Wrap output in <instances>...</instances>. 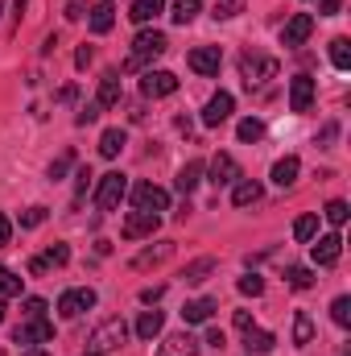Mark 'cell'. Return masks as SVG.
<instances>
[{"mask_svg":"<svg viewBox=\"0 0 351 356\" xmlns=\"http://www.w3.org/2000/svg\"><path fill=\"white\" fill-rule=\"evenodd\" d=\"M25 356H50V353H42V348H25Z\"/></svg>","mask_w":351,"mask_h":356,"instance_id":"52","label":"cell"},{"mask_svg":"<svg viewBox=\"0 0 351 356\" xmlns=\"http://www.w3.org/2000/svg\"><path fill=\"white\" fill-rule=\"evenodd\" d=\"M232 112H236V99H232V91H215V95L207 99V108H203V124H207V129H215V124H223Z\"/></svg>","mask_w":351,"mask_h":356,"instance_id":"9","label":"cell"},{"mask_svg":"<svg viewBox=\"0 0 351 356\" xmlns=\"http://www.w3.org/2000/svg\"><path fill=\"white\" fill-rule=\"evenodd\" d=\"M99 112H103L99 104H83V112L75 116V124H91V120H99Z\"/></svg>","mask_w":351,"mask_h":356,"instance_id":"44","label":"cell"},{"mask_svg":"<svg viewBox=\"0 0 351 356\" xmlns=\"http://www.w3.org/2000/svg\"><path fill=\"white\" fill-rule=\"evenodd\" d=\"M95 104H99L103 112L120 104V75H116V71H108V75L99 79V95H95Z\"/></svg>","mask_w":351,"mask_h":356,"instance_id":"20","label":"cell"},{"mask_svg":"<svg viewBox=\"0 0 351 356\" xmlns=\"http://www.w3.org/2000/svg\"><path fill=\"white\" fill-rule=\"evenodd\" d=\"M8 236H12V224H8V216H4V211H0V249H4V245H8Z\"/></svg>","mask_w":351,"mask_h":356,"instance_id":"46","label":"cell"},{"mask_svg":"<svg viewBox=\"0 0 351 356\" xmlns=\"http://www.w3.org/2000/svg\"><path fill=\"white\" fill-rule=\"evenodd\" d=\"M215 315V298H190L186 307H182V319L186 323H207Z\"/></svg>","mask_w":351,"mask_h":356,"instance_id":"23","label":"cell"},{"mask_svg":"<svg viewBox=\"0 0 351 356\" xmlns=\"http://www.w3.org/2000/svg\"><path fill=\"white\" fill-rule=\"evenodd\" d=\"M162 327H166V315H162V311H141V319H137V327H132V332H137L141 340H157V336H162Z\"/></svg>","mask_w":351,"mask_h":356,"instance_id":"21","label":"cell"},{"mask_svg":"<svg viewBox=\"0 0 351 356\" xmlns=\"http://www.w3.org/2000/svg\"><path fill=\"white\" fill-rule=\"evenodd\" d=\"M17 294H21V277L0 266V298H17Z\"/></svg>","mask_w":351,"mask_h":356,"instance_id":"35","label":"cell"},{"mask_svg":"<svg viewBox=\"0 0 351 356\" xmlns=\"http://www.w3.org/2000/svg\"><path fill=\"white\" fill-rule=\"evenodd\" d=\"M71 166H75V154H71V149H67V154H62V158H58V162H54V166H50V178H54V182H58V178L67 175V170H71Z\"/></svg>","mask_w":351,"mask_h":356,"instance_id":"43","label":"cell"},{"mask_svg":"<svg viewBox=\"0 0 351 356\" xmlns=\"http://www.w3.org/2000/svg\"><path fill=\"white\" fill-rule=\"evenodd\" d=\"M198 182H203V162H186V166L178 170V178H174V186L182 191V195H190Z\"/></svg>","mask_w":351,"mask_h":356,"instance_id":"26","label":"cell"},{"mask_svg":"<svg viewBox=\"0 0 351 356\" xmlns=\"http://www.w3.org/2000/svg\"><path fill=\"white\" fill-rule=\"evenodd\" d=\"M298 170H302V162H298L293 154L277 158V162H273V186H281V191H285V186H293V182H298Z\"/></svg>","mask_w":351,"mask_h":356,"instance_id":"18","label":"cell"},{"mask_svg":"<svg viewBox=\"0 0 351 356\" xmlns=\"http://www.w3.org/2000/svg\"><path fill=\"white\" fill-rule=\"evenodd\" d=\"M339 8H343V0H323V4H318V13H323V17H335Z\"/></svg>","mask_w":351,"mask_h":356,"instance_id":"45","label":"cell"},{"mask_svg":"<svg viewBox=\"0 0 351 356\" xmlns=\"http://www.w3.org/2000/svg\"><path fill=\"white\" fill-rule=\"evenodd\" d=\"M157 356H198V340L190 332H178V336H166Z\"/></svg>","mask_w":351,"mask_h":356,"instance_id":"17","label":"cell"},{"mask_svg":"<svg viewBox=\"0 0 351 356\" xmlns=\"http://www.w3.org/2000/svg\"><path fill=\"white\" fill-rule=\"evenodd\" d=\"M310 104H314V79L310 75H293L289 79V108L293 112H310Z\"/></svg>","mask_w":351,"mask_h":356,"instance_id":"14","label":"cell"},{"mask_svg":"<svg viewBox=\"0 0 351 356\" xmlns=\"http://www.w3.org/2000/svg\"><path fill=\"white\" fill-rule=\"evenodd\" d=\"M87 356H99V353H87Z\"/></svg>","mask_w":351,"mask_h":356,"instance_id":"54","label":"cell"},{"mask_svg":"<svg viewBox=\"0 0 351 356\" xmlns=\"http://www.w3.org/2000/svg\"><path fill=\"white\" fill-rule=\"evenodd\" d=\"M67 261H71V249H67V245H50L46 266H67Z\"/></svg>","mask_w":351,"mask_h":356,"instance_id":"41","label":"cell"},{"mask_svg":"<svg viewBox=\"0 0 351 356\" xmlns=\"http://www.w3.org/2000/svg\"><path fill=\"white\" fill-rule=\"evenodd\" d=\"M236 327L248 332V327H252V315H248V311H236Z\"/></svg>","mask_w":351,"mask_h":356,"instance_id":"48","label":"cell"},{"mask_svg":"<svg viewBox=\"0 0 351 356\" xmlns=\"http://www.w3.org/2000/svg\"><path fill=\"white\" fill-rule=\"evenodd\" d=\"M0 323H4V298H0Z\"/></svg>","mask_w":351,"mask_h":356,"instance_id":"53","label":"cell"},{"mask_svg":"<svg viewBox=\"0 0 351 356\" xmlns=\"http://www.w3.org/2000/svg\"><path fill=\"white\" fill-rule=\"evenodd\" d=\"M67 17H71V21H79V17H87V8H83V4H71V8H67Z\"/></svg>","mask_w":351,"mask_h":356,"instance_id":"50","label":"cell"},{"mask_svg":"<svg viewBox=\"0 0 351 356\" xmlns=\"http://www.w3.org/2000/svg\"><path fill=\"white\" fill-rule=\"evenodd\" d=\"M170 257H174V241H157V245H149V249H141V253L132 257V269L162 266V261H170Z\"/></svg>","mask_w":351,"mask_h":356,"instance_id":"16","label":"cell"},{"mask_svg":"<svg viewBox=\"0 0 351 356\" xmlns=\"http://www.w3.org/2000/svg\"><path fill=\"white\" fill-rule=\"evenodd\" d=\"M207 273H215V257H198V261H190V266L182 269L186 286H198V282H207Z\"/></svg>","mask_w":351,"mask_h":356,"instance_id":"28","label":"cell"},{"mask_svg":"<svg viewBox=\"0 0 351 356\" xmlns=\"http://www.w3.org/2000/svg\"><path fill=\"white\" fill-rule=\"evenodd\" d=\"M124 145H128L124 129H103V137H99V154H103V158H120Z\"/></svg>","mask_w":351,"mask_h":356,"instance_id":"24","label":"cell"},{"mask_svg":"<svg viewBox=\"0 0 351 356\" xmlns=\"http://www.w3.org/2000/svg\"><path fill=\"white\" fill-rule=\"evenodd\" d=\"M339 253H343V236H339V232H331V236H318V241L310 245V257H314V266H335V261H339Z\"/></svg>","mask_w":351,"mask_h":356,"instance_id":"13","label":"cell"},{"mask_svg":"<svg viewBox=\"0 0 351 356\" xmlns=\"http://www.w3.org/2000/svg\"><path fill=\"white\" fill-rule=\"evenodd\" d=\"M91 63V46H79V54H75V67H79V71H83V67H87Z\"/></svg>","mask_w":351,"mask_h":356,"instance_id":"47","label":"cell"},{"mask_svg":"<svg viewBox=\"0 0 351 356\" xmlns=\"http://www.w3.org/2000/svg\"><path fill=\"white\" fill-rule=\"evenodd\" d=\"M54 340V323L42 315V319H25L21 327H17V344L21 348H37V344H50Z\"/></svg>","mask_w":351,"mask_h":356,"instance_id":"7","label":"cell"},{"mask_svg":"<svg viewBox=\"0 0 351 356\" xmlns=\"http://www.w3.org/2000/svg\"><path fill=\"white\" fill-rule=\"evenodd\" d=\"M285 277H289L293 290H310V286H314V273H310L306 266H289L285 269Z\"/></svg>","mask_w":351,"mask_h":356,"instance_id":"32","label":"cell"},{"mask_svg":"<svg viewBox=\"0 0 351 356\" xmlns=\"http://www.w3.org/2000/svg\"><path fill=\"white\" fill-rule=\"evenodd\" d=\"M21 311H25V319H42L46 315V298H25Z\"/></svg>","mask_w":351,"mask_h":356,"instance_id":"42","label":"cell"},{"mask_svg":"<svg viewBox=\"0 0 351 356\" xmlns=\"http://www.w3.org/2000/svg\"><path fill=\"white\" fill-rule=\"evenodd\" d=\"M240 75L248 88H261L268 79H277V58L273 54H261V50H244L240 54Z\"/></svg>","mask_w":351,"mask_h":356,"instance_id":"3","label":"cell"},{"mask_svg":"<svg viewBox=\"0 0 351 356\" xmlns=\"http://www.w3.org/2000/svg\"><path fill=\"white\" fill-rule=\"evenodd\" d=\"M257 199H261V182L257 178H236L232 182V203L236 207H252Z\"/></svg>","mask_w":351,"mask_h":356,"instance_id":"19","label":"cell"},{"mask_svg":"<svg viewBox=\"0 0 351 356\" xmlns=\"http://www.w3.org/2000/svg\"><path fill=\"white\" fill-rule=\"evenodd\" d=\"M157 224H162V216H153V211H132L120 232H124V241H141V236H153Z\"/></svg>","mask_w":351,"mask_h":356,"instance_id":"11","label":"cell"},{"mask_svg":"<svg viewBox=\"0 0 351 356\" xmlns=\"http://www.w3.org/2000/svg\"><path fill=\"white\" fill-rule=\"evenodd\" d=\"M190 71H198V75H219V67H223V54H219V46H198V50H190Z\"/></svg>","mask_w":351,"mask_h":356,"instance_id":"12","label":"cell"},{"mask_svg":"<svg viewBox=\"0 0 351 356\" xmlns=\"http://www.w3.org/2000/svg\"><path fill=\"white\" fill-rule=\"evenodd\" d=\"M240 290H244V294H252V298H261V294H264V282L257 277V273H244V277H240Z\"/></svg>","mask_w":351,"mask_h":356,"instance_id":"39","label":"cell"},{"mask_svg":"<svg viewBox=\"0 0 351 356\" xmlns=\"http://www.w3.org/2000/svg\"><path fill=\"white\" fill-rule=\"evenodd\" d=\"M310 33H314V17H310V13H293V17L285 21V29H281V46L293 50V46H302Z\"/></svg>","mask_w":351,"mask_h":356,"instance_id":"8","label":"cell"},{"mask_svg":"<svg viewBox=\"0 0 351 356\" xmlns=\"http://www.w3.org/2000/svg\"><path fill=\"white\" fill-rule=\"evenodd\" d=\"M132 203H137V211L162 216V211H170V191H162V186H153V182H137V186H132Z\"/></svg>","mask_w":351,"mask_h":356,"instance_id":"5","label":"cell"},{"mask_svg":"<svg viewBox=\"0 0 351 356\" xmlns=\"http://www.w3.org/2000/svg\"><path fill=\"white\" fill-rule=\"evenodd\" d=\"M244 13V0H219L215 4V21H232V17H240Z\"/></svg>","mask_w":351,"mask_h":356,"instance_id":"38","label":"cell"},{"mask_svg":"<svg viewBox=\"0 0 351 356\" xmlns=\"http://www.w3.org/2000/svg\"><path fill=\"white\" fill-rule=\"evenodd\" d=\"M198 13H203V4H198V0H178V4H174V13H170V17H174L178 25H190V21H194Z\"/></svg>","mask_w":351,"mask_h":356,"instance_id":"30","label":"cell"},{"mask_svg":"<svg viewBox=\"0 0 351 356\" xmlns=\"http://www.w3.org/2000/svg\"><path fill=\"white\" fill-rule=\"evenodd\" d=\"M323 216H327V220H331L335 228H343V224H348V203H343V199H331Z\"/></svg>","mask_w":351,"mask_h":356,"instance_id":"37","label":"cell"},{"mask_svg":"<svg viewBox=\"0 0 351 356\" xmlns=\"http://www.w3.org/2000/svg\"><path fill=\"white\" fill-rule=\"evenodd\" d=\"M166 33H157V29H141L137 38H132V54H128V63H124V71H137V67H145V63H153V58H162L166 54Z\"/></svg>","mask_w":351,"mask_h":356,"instance_id":"1","label":"cell"},{"mask_svg":"<svg viewBox=\"0 0 351 356\" xmlns=\"http://www.w3.org/2000/svg\"><path fill=\"white\" fill-rule=\"evenodd\" d=\"M207 175H211V182H215V186H232V182L240 178V166H236V158H232V154H215Z\"/></svg>","mask_w":351,"mask_h":356,"instance_id":"15","label":"cell"},{"mask_svg":"<svg viewBox=\"0 0 351 356\" xmlns=\"http://www.w3.org/2000/svg\"><path fill=\"white\" fill-rule=\"evenodd\" d=\"M236 133H240V141H261L264 124L257 120V116H248V120H240V129H236Z\"/></svg>","mask_w":351,"mask_h":356,"instance_id":"36","label":"cell"},{"mask_svg":"<svg viewBox=\"0 0 351 356\" xmlns=\"http://www.w3.org/2000/svg\"><path fill=\"white\" fill-rule=\"evenodd\" d=\"M141 91L149 95V99H162V95H174L178 91V75L174 71H145V79H141Z\"/></svg>","mask_w":351,"mask_h":356,"instance_id":"10","label":"cell"},{"mask_svg":"<svg viewBox=\"0 0 351 356\" xmlns=\"http://www.w3.org/2000/svg\"><path fill=\"white\" fill-rule=\"evenodd\" d=\"M95 307V290L91 286H75V290H62V298H58V315L62 319H79L83 311Z\"/></svg>","mask_w":351,"mask_h":356,"instance_id":"6","label":"cell"},{"mask_svg":"<svg viewBox=\"0 0 351 356\" xmlns=\"http://www.w3.org/2000/svg\"><path fill=\"white\" fill-rule=\"evenodd\" d=\"M273 344H277V340H273V332H257V327H248V332H244V348H248V356H264Z\"/></svg>","mask_w":351,"mask_h":356,"instance_id":"27","label":"cell"},{"mask_svg":"<svg viewBox=\"0 0 351 356\" xmlns=\"http://www.w3.org/2000/svg\"><path fill=\"white\" fill-rule=\"evenodd\" d=\"M207 344H215V348H223V332H219V327H211V336H207Z\"/></svg>","mask_w":351,"mask_h":356,"instance_id":"51","label":"cell"},{"mask_svg":"<svg viewBox=\"0 0 351 356\" xmlns=\"http://www.w3.org/2000/svg\"><path fill=\"white\" fill-rule=\"evenodd\" d=\"M331 319H335L339 327H351V298L348 294H339V298L331 302Z\"/></svg>","mask_w":351,"mask_h":356,"instance_id":"34","label":"cell"},{"mask_svg":"<svg viewBox=\"0 0 351 356\" xmlns=\"http://www.w3.org/2000/svg\"><path fill=\"white\" fill-rule=\"evenodd\" d=\"M112 25H116V4L112 0H99L91 8V33H108Z\"/></svg>","mask_w":351,"mask_h":356,"instance_id":"22","label":"cell"},{"mask_svg":"<svg viewBox=\"0 0 351 356\" xmlns=\"http://www.w3.org/2000/svg\"><path fill=\"white\" fill-rule=\"evenodd\" d=\"M314 232H318V216H298L293 220V236L298 241H314Z\"/></svg>","mask_w":351,"mask_h":356,"instance_id":"33","label":"cell"},{"mask_svg":"<svg viewBox=\"0 0 351 356\" xmlns=\"http://www.w3.org/2000/svg\"><path fill=\"white\" fill-rule=\"evenodd\" d=\"M0 8H4V0H0Z\"/></svg>","mask_w":351,"mask_h":356,"instance_id":"55","label":"cell"},{"mask_svg":"<svg viewBox=\"0 0 351 356\" xmlns=\"http://www.w3.org/2000/svg\"><path fill=\"white\" fill-rule=\"evenodd\" d=\"M310 340H314V323H310V315H306V311H298V315H293V344H298V348H306Z\"/></svg>","mask_w":351,"mask_h":356,"instance_id":"29","label":"cell"},{"mask_svg":"<svg viewBox=\"0 0 351 356\" xmlns=\"http://www.w3.org/2000/svg\"><path fill=\"white\" fill-rule=\"evenodd\" d=\"M124 191H128V178L120 175V170L103 175L99 178V186H95V207H99V211H116L120 199H124Z\"/></svg>","mask_w":351,"mask_h":356,"instance_id":"4","label":"cell"},{"mask_svg":"<svg viewBox=\"0 0 351 356\" xmlns=\"http://www.w3.org/2000/svg\"><path fill=\"white\" fill-rule=\"evenodd\" d=\"M331 63H335L339 71H348L351 67V42L348 38H335V42H331Z\"/></svg>","mask_w":351,"mask_h":356,"instance_id":"31","label":"cell"},{"mask_svg":"<svg viewBox=\"0 0 351 356\" xmlns=\"http://www.w3.org/2000/svg\"><path fill=\"white\" fill-rule=\"evenodd\" d=\"M75 178H79V182H75V191L83 195V191H87V182H91V170H87V166H83V170H79V175H75Z\"/></svg>","mask_w":351,"mask_h":356,"instance_id":"49","label":"cell"},{"mask_svg":"<svg viewBox=\"0 0 351 356\" xmlns=\"http://www.w3.org/2000/svg\"><path fill=\"white\" fill-rule=\"evenodd\" d=\"M37 224H46V207H29V211H21V228H37Z\"/></svg>","mask_w":351,"mask_h":356,"instance_id":"40","label":"cell"},{"mask_svg":"<svg viewBox=\"0 0 351 356\" xmlns=\"http://www.w3.org/2000/svg\"><path fill=\"white\" fill-rule=\"evenodd\" d=\"M124 340H128V323H124V319H103V323L87 336V353L108 356V353H116Z\"/></svg>","mask_w":351,"mask_h":356,"instance_id":"2","label":"cell"},{"mask_svg":"<svg viewBox=\"0 0 351 356\" xmlns=\"http://www.w3.org/2000/svg\"><path fill=\"white\" fill-rule=\"evenodd\" d=\"M166 8V0H132V8H128V17L137 21V25H149L157 13Z\"/></svg>","mask_w":351,"mask_h":356,"instance_id":"25","label":"cell"}]
</instances>
